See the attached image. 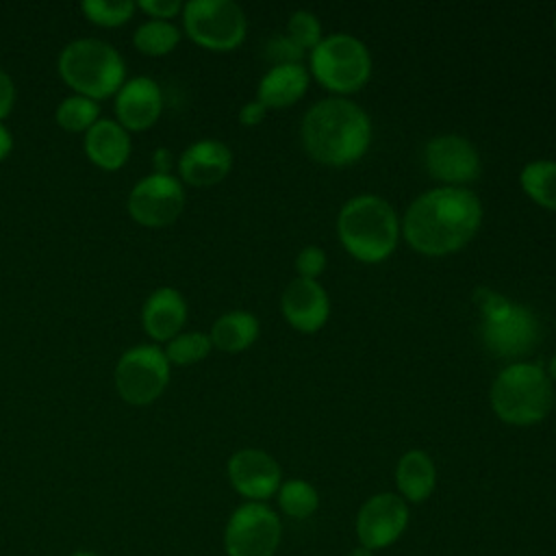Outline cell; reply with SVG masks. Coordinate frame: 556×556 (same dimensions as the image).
<instances>
[{
  "instance_id": "8",
  "label": "cell",
  "mask_w": 556,
  "mask_h": 556,
  "mask_svg": "<svg viewBox=\"0 0 556 556\" xmlns=\"http://www.w3.org/2000/svg\"><path fill=\"white\" fill-rule=\"evenodd\" d=\"M187 35L202 48L226 52L245 39L243 9L232 0H191L182 4Z\"/></svg>"
},
{
  "instance_id": "19",
  "label": "cell",
  "mask_w": 556,
  "mask_h": 556,
  "mask_svg": "<svg viewBox=\"0 0 556 556\" xmlns=\"http://www.w3.org/2000/svg\"><path fill=\"white\" fill-rule=\"evenodd\" d=\"M308 89V72L302 63L293 65H274L265 72L258 83L256 100L269 109H287L304 98Z\"/></svg>"
},
{
  "instance_id": "5",
  "label": "cell",
  "mask_w": 556,
  "mask_h": 556,
  "mask_svg": "<svg viewBox=\"0 0 556 556\" xmlns=\"http://www.w3.org/2000/svg\"><path fill=\"white\" fill-rule=\"evenodd\" d=\"M480 304V339L491 356L521 358L530 354L541 339L539 317L523 304L480 289L476 291Z\"/></svg>"
},
{
  "instance_id": "2",
  "label": "cell",
  "mask_w": 556,
  "mask_h": 556,
  "mask_svg": "<svg viewBox=\"0 0 556 556\" xmlns=\"http://www.w3.org/2000/svg\"><path fill=\"white\" fill-rule=\"evenodd\" d=\"M300 139L313 161L328 167H345L369 150L371 119L356 102L332 96L315 102L304 113Z\"/></svg>"
},
{
  "instance_id": "23",
  "label": "cell",
  "mask_w": 556,
  "mask_h": 556,
  "mask_svg": "<svg viewBox=\"0 0 556 556\" xmlns=\"http://www.w3.org/2000/svg\"><path fill=\"white\" fill-rule=\"evenodd\" d=\"M523 193L539 206L556 211V161H530L519 172Z\"/></svg>"
},
{
  "instance_id": "26",
  "label": "cell",
  "mask_w": 556,
  "mask_h": 556,
  "mask_svg": "<svg viewBox=\"0 0 556 556\" xmlns=\"http://www.w3.org/2000/svg\"><path fill=\"white\" fill-rule=\"evenodd\" d=\"M98 115H100L98 102L87 96H80V93L61 100V104L56 106L59 126H63L65 130H72V132L89 130L98 122Z\"/></svg>"
},
{
  "instance_id": "6",
  "label": "cell",
  "mask_w": 556,
  "mask_h": 556,
  "mask_svg": "<svg viewBox=\"0 0 556 556\" xmlns=\"http://www.w3.org/2000/svg\"><path fill=\"white\" fill-rule=\"evenodd\" d=\"M59 72L80 96L98 100L119 89L124 61L102 39H74L59 56Z\"/></svg>"
},
{
  "instance_id": "36",
  "label": "cell",
  "mask_w": 556,
  "mask_h": 556,
  "mask_svg": "<svg viewBox=\"0 0 556 556\" xmlns=\"http://www.w3.org/2000/svg\"><path fill=\"white\" fill-rule=\"evenodd\" d=\"M11 146H13V139H11V132L0 124V161L11 152Z\"/></svg>"
},
{
  "instance_id": "32",
  "label": "cell",
  "mask_w": 556,
  "mask_h": 556,
  "mask_svg": "<svg viewBox=\"0 0 556 556\" xmlns=\"http://www.w3.org/2000/svg\"><path fill=\"white\" fill-rule=\"evenodd\" d=\"M139 7L152 15L154 20H167L174 17L178 11H182V4L178 0H139Z\"/></svg>"
},
{
  "instance_id": "22",
  "label": "cell",
  "mask_w": 556,
  "mask_h": 556,
  "mask_svg": "<svg viewBox=\"0 0 556 556\" xmlns=\"http://www.w3.org/2000/svg\"><path fill=\"white\" fill-rule=\"evenodd\" d=\"M258 319L248 313V311H228L224 315H219L213 326H211V343L213 348L222 350V352H243L248 350L256 337H258Z\"/></svg>"
},
{
  "instance_id": "13",
  "label": "cell",
  "mask_w": 556,
  "mask_h": 556,
  "mask_svg": "<svg viewBox=\"0 0 556 556\" xmlns=\"http://www.w3.org/2000/svg\"><path fill=\"white\" fill-rule=\"evenodd\" d=\"M408 526V506L395 493L371 495L356 515V536L367 549H382L400 539Z\"/></svg>"
},
{
  "instance_id": "20",
  "label": "cell",
  "mask_w": 556,
  "mask_h": 556,
  "mask_svg": "<svg viewBox=\"0 0 556 556\" xmlns=\"http://www.w3.org/2000/svg\"><path fill=\"white\" fill-rule=\"evenodd\" d=\"M85 152L96 165L117 169L130 154V137L119 122L98 119L85 135Z\"/></svg>"
},
{
  "instance_id": "14",
  "label": "cell",
  "mask_w": 556,
  "mask_h": 556,
  "mask_svg": "<svg viewBox=\"0 0 556 556\" xmlns=\"http://www.w3.org/2000/svg\"><path fill=\"white\" fill-rule=\"evenodd\" d=\"M280 313L287 324L304 334L324 328L330 315V298L319 280L293 278L280 295Z\"/></svg>"
},
{
  "instance_id": "17",
  "label": "cell",
  "mask_w": 556,
  "mask_h": 556,
  "mask_svg": "<svg viewBox=\"0 0 556 556\" xmlns=\"http://www.w3.org/2000/svg\"><path fill=\"white\" fill-rule=\"evenodd\" d=\"M161 109H163L161 89L148 76L132 78L126 85H122L117 91L115 113L124 128L143 130L152 126L159 119Z\"/></svg>"
},
{
  "instance_id": "38",
  "label": "cell",
  "mask_w": 556,
  "mask_h": 556,
  "mask_svg": "<svg viewBox=\"0 0 556 556\" xmlns=\"http://www.w3.org/2000/svg\"><path fill=\"white\" fill-rule=\"evenodd\" d=\"M545 371H547V376H549L552 380H556V354L552 356V361H549V365H547Z\"/></svg>"
},
{
  "instance_id": "18",
  "label": "cell",
  "mask_w": 556,
  "mask_h": 556,
  "mask_svg": "<svg viewBox=\"0 0 556 556\" xmlns=\"http://www.w3.org/2000/svg\"><path fill=\"white\" fill-rule=\"evenodd\" d=\"M143 328L156 341L174 339L187 319V302L180 291L172 287H161L152 291L143 304Z\"/></svg>"
},
{
  "instance_id": "35",
  "label": "cell",
  "mask_w": 556,
  "mask_h": 556,
  "mask_svg": "<svg viewBox=\"0 0 556 556\" xmlns=\"http://www.w3.org/2000/svg\"><path fill=\"white\" fill-rule=\"evenodd\" d=\"M154 165H156V174H169V152L165 148L154 152Z\"/></svg>"
},
{
  "instance_id": "27",
  "label": "cell",
  "mask_w": 556,
  "mask_h": 556,
  "mask_svg": "<svg viewBox=\"0 0 556 556\" xmlns=\"http://www.w3.org/2000/svg\"><path fill=\"white\" fill-rule=\"evenodd\" d=\"M211 348V337L204 332H178L174 339H169L165 356L174 365H193L206 358Z\"/></svg>"
},
{
  "instance_id": "40",
  "label": "cell",
  "mask_w": 556,
  "mask_h": 556,
  "mask_svg": "<svg viewBox=\"0 0 556 556\" xmlns=\"http://www.w3.org/2000/svg\"><path fill=\"white\" fill-rule=\"evenodd\" d=\"M554 28H556V15H554Z\"/></svg>"
},
{
  "instance_id": "10",
  "label": "cell",
  "mask_w": 556,
  "mask_h": 556,
  "mask_svg": "<svg viewBox=\"0 0 556 556\" xmlns=\"http://www.w3.org/2000/svg\"><path fill=\"white\" fill-rule=\"evenodd\" d=\"M280 519L278 515L261 504L248 502L239 506L224 532V545L228 556H274L280 543Z\"/></svg>"
},
{
  "instance_id": "25",
  "label": "cell",
  "mask_w": 556,
  "mask_h": 556,
  "mask_svg": "<svg viewBox=\"0 0 556 556\" xmlns=\"http://www.w3.org/2000/svg\"><path fill=\"white\" fill-rule=\"evenodd\" d=\"M180 41V30L167 20H148L135 30V46L152 56L167 54Z\"/></svg>"
},
{
  "instance_id": "31",
  "label": "cell",
  "mask_w": 556,
  "mask_h": 556,
  "mask_svg": "<svg viewBox=\"0 0 556 556\" xmlns=\"http://www.w3.org/2000/svg\"><path fill=\"white\" fill-rule=\"evenodd\" d=\"M326 269V252L317 245H306L298 252L295 256V271L300 278H313L317 280V276Z\"/></svg>"
},
{
  "instance_id": "24",
  "label": "cell",
  "mask_w": 556,
  "mask_h": 556,
  "mask_svg": "<svg viewBox=\"0 0 556 556\" xmlns=\"http://www.w3.org/2000/svg\"><path fill=\"white\" fill-rule=\"evenodd\" d=\"M278 504H280L282 513H287L289 517L304 519V517H311L319 508V493L311 482L293 478V480H287L280 484Z\"/></svg>"
},
{
  "instance_id": "28",
  "label": "cell",
  "mask_w": 556,
  "mask_h": 556,
  "mask_svg": "<svg viewBox=\"0 0 556 556\" xmlns=\"http://www.w3.org/2000/svg\"><path fill=\"white\" fill-rule=\"evenodd\" d=\"M287 37L302 50H313L324 39L319 17L306 9L293 11L287 22Z\"/></svg>"
},
{
  "instance_id": "30",
  "label": "cell",
  "mask_w": 556,
  "mask_h": 556,
  "mask_svg": "<svg viewBox=\"0 0 556 556\" xmlns=\"http://www.w3.org/2000/svg\"><path fill=\"white\" fill-rule=\"evenodd\" d=\"M265 56L274 63V65H293V63H302L304 50L293 43L287 35L274 37L267 48H265Z\"/></svg>"
},
{
  "instance_id": "37",
  "label": "cell",
  "mask_w": 556,
  "mask_h": 556,
  "mask_svg": "<svg viewBox=\"0 0 556 556\" xmlns=\"http://www.w3.org/2000/svg\"><path fill=\"white\" fill-rule=\"evenodd\" d=\"M348 556H371V549H367V547H363V545H358V547H354Z\"/></svg>"
},
{
  "instance_id": "7",
  "label": "cell",
  "mask_w": 556,
  "mask_h": 556,
  "mask_svg": "<svg viewBox=\"0 0 556 556\" xmlns=\"http://www.w3.org/2000/svg\"><path fill=\"white\" fill-rule=\"evenodd\" d=\"M311 74L324 89L343 98L369 80L371 54L354 35L332 33L311 50Z\"/></svg>"
},
{
  "instance_id": "39",
  "label": "cell",
  "mask_w": 556,
  "mask_h": 556,
  "mask_svg": "<svg viewBox=\"0 0 556 556\" xmlns=\"http://www.w3.org/2000/svg\"><path fill=\"white\" fill-rule=\"evenodd\" d=\"M72 556H98V554H93V552H76Z\"/></svg>"
},
{
  "instance_id": "4",
  "label": "cell",
  "mask_w": 556,
  "mask_h": 556,
  "mask_svg": "<svg viewBox=\"0 0 556 556\" xmlns=\"http://www.w3.org/2000/svg\"><path fill=\"white\" fill-rule=\"evenodd\" d=\"M489 402L504 424L534 426L554 406V382L539 363H510L495 376Z\"/></svg>"
},
{
  "instance_id": "12",
  "label": "cell",
  "mask_w": 556,
  "mask_h": 556,
  "mask_svg": "<svg viewBox=\"0 0 556 556\" xmlns=\"http://www.w3.org/2000/svg\"><path fill=\"white\" fill-rule=\"evenodd\" d=\"M185 206V191L180 180L169 174H150L141 178L130 195H128V211L135 222L159 228L172 224Z\"/></svg>"
},
{
  "instance_id": "1",
  "label": "cell",
  "mask_w": 556,
  "mask_h": 556,
  "mask_svg": "<svg viewBox=\"0 0 556 556\" xmlns=\"http://www.w3.org/2000/svg\"><path fill=\"white\" fill-rule=\"evenodd\" d=\"M482 224V202L467 187H437L410 202L400 222L406 243L426 256L465 248Z\"/></svg>"
},
{
  "instance_id": "16",
  "label": "cell",
  "mask_w": 556,
  "mask_h": 556,
  "mask_svg": "<svg viewBox=\"0 0 556 556\" xmlns=\"http://www.w3.org/2000/svg\"><path fill=\"white\" fill-rule=\"evenodd\" d=\"M232 167V152L224 141L200 139L191 143L178 161V172L185 182L193 187H211L228 176Z\"/></svg>"
},
{
  "instance_id": "33",
  "label": "cell",
  "mask_w": 556,
  "mask_h": 556,
  "mask_svg": "<svg viewBox=\"0 0 556 556\" xmlns=\"http://www.w3.org/2000/svg\"><path fill=\"white\" fill-rule=\"evenodd\" d=\"M265 113H267V109H265L258 100H250V102H245V104L241 106V111H239V122H241L243 126H256V124L263 122Z\"/></svg>"
},
{
  "instance_id": "29",
  "label": "cell",
  "mask_w": 556,
  "mask_h": 556,
  "mask_svg": "<svg viewBox=\"0 0 556 556\" xmlns=\"http://www.w3.org/2000/svg\"><path fill=\"white\" fill-rule=\"evenodd\" d=\"M83 11L91 22H96L100 26H117L132 15L135 2H130V0H85Z\"/></svg>"
},
{
  "instance_id": "21",
  "label": "cell",
  "mask_w": 556,
  "mask_h": 556,
  "mask_svg": "<svg viewBox=\"0 0 556 556\" xmlns=\"http://www.w3.org/2000/svg\"><path fill=\"white\" fill-rule=\"evenodd\" d=\"M395 484L404 502H424L437 484V469L424 450H408L400 456L395 467Z\"/></svg>"
},
{
  "instance_id": "34",
  "label": "cell",
  "mask_w": 556,
  "mask_h": 556,
  "mask_svg": "<svg viewBox=\"0 0 556 556\" xmlns=\"http://www.w3.org/2000/svg\"><path fill=\"white\" fill-rule=\"evenodd\" d=\"M13 100H15L13 80H11V76L4 70H0V119L11 111Z\"/></svg>"
},
{
  "instance_id": "15",
  "label": "cell",
  "mask_w": 556,
  "mask_h": 556,
  "mask_svg": "<svg viewBox=\"0 0 556 556\" xmlns=\"http://www.w3.org/2000/svg\"><path fill=\"white\" fill-rule=\"evenodd\" d=\"M228 478L237 493L250 502H263L280 489V467L263 450L243 447L228 460Z\"/></svg>"
},
{
  "instance_id": "9",
  "label": "cell",
  "mask_w": 556,
  "mask_h": 556,
  "mask_svg": "<svg viewBox=\"0 0 556 556\" xmlns=\"http://www.w3.org/2000/svg\"><path fill=\"white\" fill-rule=\"evenodd\" d=\"M169 380V361L156 345H135L115 367V387L122 400L135 406L154 402Z\"/></svg>"
},
{
  "instance_id": "3",
  "label": "cell",
  "mask_w": 556,
  "mask_h": 556,
  "mask_svg": "<svg viewBox=\"0 0 556 556\" xmlns=\"http://www.w3.org/2000/svg\"><path fill=\"white\" fill-rule=\"evenodd\" d=\"M402 235L393 206L374 193L350 198L337 215V237L345 252L361 263L387 261Z\"/></svg>"
},
{
  "instance_id": "11",
  "label": "cell",
  "mask_w": 556,
  "mask_h": 556,
  "mask_svg": "<svg viewBox=\"0 0 556 556\" xmlns=\"http://www.w3.org/2000/svg\"><path fill=\"white\" fill-rule=\"evenodd\" d=\"M428 174L443 187H463L480 176V154L476 146L454 132L432 137L424 148Z\"/></svg>"
}]
</instances>
